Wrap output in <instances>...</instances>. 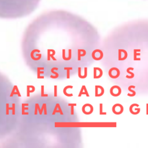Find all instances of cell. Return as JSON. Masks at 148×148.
<instances>
[{"mask_svg": "<svg viewBox=\"0 0 148 148\" xmlns=\"http://www.w3.org/2000/svg\"><path fill=\"white\" fill-rule=\"evenodd\" d=\"M40 0H0L2 16L15 17L27 14L35 10Z\"/></svg>", "mask_w": 148, "mask_h": 148, "instance_id": "obj_1", "label": "cell"}, {"mask_svg": "<svg viewBox=\"0 0 148 148\" xmlns=\"http://www.w3.org/2000/svg\"><path fill=\"white\" fill-rule=\"evenodd\" d=\"M108 75L112 79H117L120 75V71L117 67H112L109 70Z\"/></svg>", "mask_w": 148, "mask_h": 148, "instance_id": "obj_2", "label": "cell"}, {"mask_svg": "<svg viewBox=\"0 0 148 148\" xmlns=\"http://www.w3.org/2000/svg\"><path fill=\"white\" fill-rule=\"evenodd\" d=\"M91 56L92 59H94L95 61H99L102 60V58L103 57V51L100 49H95L94 51H92Z\"/></svg>", "mask_w": 148, "mask_h": 148, "instance_id": "obj_3", "label": "cell"}, {"mask_svg": "<svg viewBox=\"0 0 148 148\" xmlns=\"http://www.w3.org/2000/svg\"><path fill=\"white\" fill-rule=\"evenodd\" d=\"M94 108L90 103H85L82 108V112L85 114H90L93 112Z\"/></svg>", "mask_w": 148, "mask_h": 148, "instance_id": "obj_4", "label": "cell"}, {"mask_svg": "<svg viewBox=\"0 0 148 148\" xmlns=\"http://www.w3.org/2000/svg\"><path fill=\"white\" fill-rule=\"evenodd\" d=\"M121 93V88L120 86L114 85L110 88V94L113 97H118Z\"/></svg>", "mask_w": 148, "mask_h": 148, "instance_id": "obj_5", "label": "cell"}, {"mask_svg": "<svg viewBox=\"0 0 148 148\" xmlns=\"http://www.w3.org/2000/svg\"><path fill=\"white\" fill-rule=\"evenodd\" d=\"M112 110L114 114L119 115L123 113L124 108H123V106H122V105H121L120 103H116L112 106Z\"/></svg>", "mask_w": 148, "mask_h": 148, "instance_id": "obj_6", "label": "cell"}, {"mask_svg": "<svg viewBox=\"0 0 148 148\" xmlns=\"http://www.w3.org/2000/svg\"><path fill=\"white\" fill-rule=\"evenodd\" d=\"M127 57V51L124 49H119L118 50V60L124 61Z\"/></svg>", "mask_w": 148, "mask_h": 148, "instance_id": "obj_7", "label": "cell"}, {"mask_svg": "<svg viewBox=\"0 0 148 148\" xmlns=\"http://www.w3.org/2000/svg\"><path fill=\"white\" fill-rule=\"evenodd\" d=\"M93 73L94 79H99L103 75V71L102 69L99 67H94Z\"/></svg>", "mask_w": 148, "mask_h": 148, "instance_id": "obj_8", "label": "cell"}, {"mask_svg": "<svg viewBox=\"0 0 148 148\" xmlns=\"http://www.w3.org/2000/svg\"><path fill=\"white\" fill-rule=\"evenodd\" d=\"M104 88L102 86L96 85L95 86V97H99L103 95L104 94Z\"/></svg>", "mask_w": 148, "mask_h": 148, "instance_id": "obj_9", "label": "cell"}, {"mask_svg": "<svg viewBox=\"0 0 148 148\" xmlns=\"http://www.w3.org/2000/svg\"><path fill=\"white\" fill-rule=\"evenodd\" d=\"M36 51H40V50L37 49L32 50V51H31V52L30 53V56H31V58L32 59V60L38 61L41 58L42 54H35Z\"/></svg>", "mask_w": 148, "mask_h": 148, "instance_id": "obj_10", "label": "cell"}, {"mask_svg": "<svg viewBox=\"0 0 148 148\" xmlns=\"http://www.w3.org/2000/svg\"><path fill=\"white\" fill-rule=\"evenodd\" d=\"M55 54H56V51L54 49H47V60L50 61L51 59H52L53 61H56L57 59L54 58Z\"/></svg>", "mask_w": 148, "mask_h": 148, "instance_id": "obj_11", "label": "cell"}, {"mask_svg": "<svg viewBox=\"0 0 148 148\" xmlns=\"http://www.w3.org/2000/svg\"><path fill=\"white\" fill-rule=\"evenodd\" d=\"M77 72H78V76L79 78L80 79H85L87 77V67H84V73L82 74V68L81 67H79L77 69Z\"/></svg>", "mask_w": 148, "mask_h": 148, "instance_id": "obj_12", "label": "cell"}, {"mask_svg": "<svg viewBox=\"0 0 148 148\" xmlns=\"http://www.w3.org/2000/svg\"><path fill=\"white\" fill-rule=\"evenodd\" d=\"M9 110L12 111V114L14 115L15 114V103H12V106L9 107V103L6 104V114L8 115L9 114Z\"/></svg>", "mask_w": 148, "mask_h": 148, "instance_id": "obj_13", "label": "cell"}, {"mask_svg": "<svg viewBox=\"0 0 148 148\" xmlns=\"http://www.w3.org/2000/svg\"><path fill=\"white\" fill-rule=\"evenodd\" d=\"M86 95L87 97H90V95H89V94H88V91H87V88H86V86H84V85H83L82 86V88H81V89H80V92H79V94H78V97H80L82 95Z\"/></svg>", "mask_w": 148, "mask_h": 148, "instance_id": "obj_14", "label": "cell"}, {"mask_svg": "<svg viewBox=\"0 0 148 148\" xmlns=\"http://www.w3.org/2000/svg\"><path fill=\"white\" fill-rule=\"evenodd\" d=\"M62 59L64 60L65 61H69L72 58V50L70 49L68 50V56L66 57L65 56V49H62Z\"/></svg>", "mask_w": 148, "mask_h": 148, "instance_id": "obj_15", "label": "cell"}, {"mask_svg": "<svg viewBox=\"0 0 148 148\" xmlns=\"http://www.w3.org/2000/svg\"><path fill=\"white\" fill-rule=\"evenodd\" d=\"M14 95H17L19 97H21V95L18 90V88L17 86H14L12 90V92L10 93V97H12Z\"/></svg>", "mask_w": 148, "mask_h": 148, "instance_id": "obj_16", "label": "cell"}, {"mask_svg": "<svg viewBox=\"0 0 148 148\" xmlns=\"http://www.w3.org/2000/svg\"><path fill=\"white\" fill-rule=\"evenodd\" d=\"M56 113H60V114L61 115H63V112L62 111V109H61V108L60 105V104L58 103H56V106H55V108L54 109V110L52 113V115H54Z\"/></svg>", "mask_w": 148, "mask_h": 148, "instance_id": "obj_17", "label": "cell"}, {"mask_svg": "<svg viewBox=\"0 0 148 148\" xmlns=\"http://www.w3.org/2000/svg\"><path fill=\"white\" fill-rule=\"evenodd\" d=\"M86 54V51L84 49H79L77 50V60L80 61L81 57H84Z\"/></svg>", "mask_w": 148, "mask_h": 148, "instance_id": "obj_18", "label": "cell"}, {"mask_svg": "<svg viewBox=\"0 0 148 148\" xmlns=\"http://www.w3.org/2000/svg\"><path fill=\"white\" fill-rule=\"evenodd\" d=\"M35 90V87L34 86H27V97L30 96V93L34 92Z\"/></svg>", "mask_w": 148, "mask_h": 148, "instance_id": "obj_19", "label": "cell"}, {"mask_svg": "<svg viewBox=\"0 0 148 148\" xmlns=\"http://www.w3.org/2000/svg\"><path fill=\"white\" fill-rule=\"evenodd\" d=\"M29 104L28 103H22L21 104V114L23 115H27L28 114V112H25V110H28V107H25V106H28Z\"/></svg>", "mask_w": 148, "mask_h": 148, "instance_id": "obj_20", "label": "cell"}, {"mask_svg": "<svg viewBox=\"0 0 148 148\" xmlns=\"http://www.w3.org/2000/svg\"><path fill=\"white\" fill-rule=\"evenodd\" d=\"M68 88H71V89H72V88H73V86H71V85H68V86H65V87L64 88V89H63V93H64V94L65 96H66V97H72V96H73V94H72V93H68V92H66V90H67Z\"/></svg>", "mask_w": 148, "mask_h": 148, "instance_id": "obj_21", "label": "cell"}, {"mask_svg": "<svg viewBox=\"0 0 148 148\" xmlns=\"http://www.w3.org/2000/svg\"><path fill=\"white\" fill-rule=\"evenodd\" d=\"M45 69L44 67H38L37 68V79H44V76H40V75L44 73L43 70Z\"/></svg>", "mask_w": 148, "mask_h": 148, "instance_id": "obj_22", "label": "cell"}, {"mask_svg": "<svg viewBox=\"0 0 148 148\" xmlns=\"http://www.w3.org/2000/svg\"><path fill=\"white\" fill-rule=\"evenodd\" d=\"M58 70V68L57 67H53L51 69V73L54 74V75H50V77L52 79H57L59 76V74L57 72H56L54 71H57Z\"/></svg>", "mask_w": 148, "mask_h": 148, "instance_id": "obj_23", "label": "cell"}, {"mask_svg": "<svg viewBox=\"0 0 148 148\" xmlns=\"http://www.w3.org/2000/svg\"><path fill=\"white\" fill-rule=\"evenodd\" d=\"M43 112H44V114L45 115H47V106H46V104L45 103H43L42 106V108L40 109V115H42Z\"/></svg>", "mask_w": 148, "mask_h": 148, "instance_id": "obj_24", "label": "cell"}, {"mask_svg": "<svg viewBox=\"0 0 148 148\" xmlns=\"http://www.w3.org/2000/svg\"><path fill=\"white\" fill-rule=\"evenodd\" d=\"M64 70L66 71V78L69 79L70 78V71L73 69L72 67H65L64 68Z\"/></svg>", "mask_w": 148, "mask_h": 148, "instance_id": "obj_25", "label": "cell"}, {"mask_svg": "<svg viewBox=\"0 0 148 148\" xmlns=\"http://www.w3.org/2000/svg\"><path fill=\"white\" fill-rule=\"evenodd\" d=\"M38 112H39V114H40V108L39 106V103H35V112H34V114L35 115H36L38 114Z\"/></svg>", "mask_w": 148, "mask_h": 148, "instance_id": "obj_26", "label": "cell"}, {"mask_svg": "<svg viewBox=\"0 0 148 148\" xmlns=\"http://www.w3.org/2000/svg\"><path fill=\"white\" fill-rule=\"evenodd\" d=\"M99 114L100 115L106 114V112H103V104L102 103H99Z\"/></svg>", "mask_w": 148, "mask_h": 148, "instance_id": "obj_27", "label": "cell"}, {"mask_svg": "<svg viewBox=\"0 0 148 148\" xmlns=\"http://www.w3.org/2000/svg\"><path fill=\"white\" fill-rule=\"evenodd\" d=\"M44 86L43 85H42L41 86V97H48V94H45V92H44Z\"/></svg>", "mask_w": 148, "mask_h": 148, "instance_id": "obj_28", "label": "cell"}, {"mask_svg": "<svg viewBox=\"0 0 148 148\" xmlns=\"http://www.w3.org/2000/svg\"><path fill=\"white\" fill-rule=\"evenodd\" d=\"M54 97H57V86L54 85Z\"/></svg>", "mask_w": 148, "mask_h": 148, "instance_id": "obj_29", "label": "cell"}, {"mask_svg": "<svg viewBox=\"0 0 148 148\" xmlns=\"http://www.w3.org/2000/svg\"><path fill=\"white\" fill-rule=\"evenodd\" d=\"M74 114V106H71V114L73 115Z\"/></svg>", "mask_w": 148, "mask_h": 148, "instance_id": "obj_30", "label": "cell"}, {"mask_svg": "<svg viewBox=\"0 0 148 148\" xmlns=\"http://www.w3.org/2000/svg\"><path fill=\"white\" fill-rule=\"evenodd\" d=\"M68 105L69 106H76L77 104L75 103H68Z\"/></svg>", "mask_w": 148, "mask_h": 148, "instance_id": "obj_31", "label": "cell"}]
</instances>
